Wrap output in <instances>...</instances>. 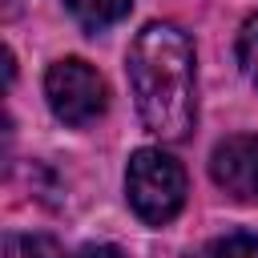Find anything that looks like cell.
Here are the masks:
<instances>
[{"instance_id": "6da1fadb", "label": "cell", "mask_w": 258, "mask_h": 258, "mask_svg": "<svg viewBox=\"0 0 258 258\" xmlns=\"http://www.w3.org/2000/svg\"><path fill=\"white\" fill-rule=\"evenodd\" d=\"M194 40L169 24H145L125 56L129 89L137 101L141 125L161 141H181L198 117V69H194Z\"/></svg>"}, {"instance_id": "7a4b0ae2", "label": "cell", "mask_w": 258, "mask_h": 258, "mask_svg": "<svg viewBox=\"0 0 258 258\" xmlns=\"http://www.w3.org/2000/svg\"><path fill=\"white\" fill-rule=\"evenodd\" d=\"M125 198L145 226H165L185 206V169L165 149H137L125 165Z\"/></svg>"}, {"instance_id": "3957f363", "label": "cell", "mask_w": 258, "mask_h": 258, "mask_svg": "<svg viewBox=\"0 0 258 258\" xmlns=\"http://www.w3.org/2000/svg\"><path fill=\"white\" fill-rule=\"evenodd\" d=\"M44 97H48V109L64 125H89L109 105L105 77L89 60H81V56H60V60L48 64V73H44Z\"/></svg>"}, {"instance_id": "277c9868", "label": "cell", "mask_w": 258, "mask_h": 258, "mask_svg": "<svg viewBox=\"0 0 258 258\" xmlns=\"http://www.w3.org/2000/svg\"><path fill=\"white\" fill-rule=\"evenodd\" d=\"M210 177L234 202H258V137L234 133L218 141L210 153Z\"/></svg>"}, {"instance_id": "5b68a950", "label": "cell", "mask_w": 258, "mask_h": 258, "mask_svg": "<svg viewBox=\"0 0 258 258\" xmlns=\"http://www.w3.org/2000/svg\"><path fill=\"white\" fill-rule=\"evenodd\" d=\"M64 8L85 32H105V28H113L117 20L129 16L133 0H64Z\"/></svg>"}, {"instance_id": "8992f818", "label": "cell", "mask_w": 258, "mask_h": 258, "mask_svg": "<svg viewBox=\"0 0 258 258\" xmlns=\"http://www.w3.org/2000/svg\"><path fill=\"white\" fill-rule=\"evenodd\" d=\"M0 258H60V246L48 234H4Z\"/></svg>"}, {"instance_id": "52a82bcc", "label": "cell", "mask_w": 258, "mask_h": 258, "mask_svg": "<svg viewBox=\"0 0 258 258\" xmlns=\"http://www.w3.org/2000/svg\"><path fill=\"white\" fill-rule=\"evenodd\" d=\"M238 64H242V73L258 85V12H250L246 24L238 28Z\"/></svg>"}, {"instance_id": "ba28073f", "label": "cell", "mask_w": 258, "mask_h": 258, "mask_svg": "<svg viewBox=\"0 0 258 258\" xmlns=\"http://www.w3.org/2000/svg\"><path fill=\"white\" fill-rule=\"evenodd\" d=\"M210 258H258V234L234 230V234H226L210 246Z\"/></svg>"}, {"instance_id": "9c48e42d", "label": "cell", "mask_w": 258, "mask_h": 258, "mask_svg": "<svg viewBox=\"0 0 258 258\" xmlns=\"http://www.w3.org/2000/svg\"><path fill=\"white\" fill-rule=\"evenodd\" d=\"M69 258H129L121 246H109V242H89V246H81L77 254H69Z\"/></svg>"}]
</instances>
